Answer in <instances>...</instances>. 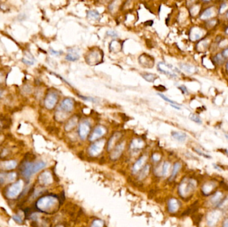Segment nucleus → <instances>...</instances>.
I'll return each instance as SVG.
<instances>
[{
  "label": "nucleus",
  "instance_id": "52",
  "mask_svg": "<svg viewBox=\"0 0 228 227\" xmlns=\"http://www.w3.org/2000/svg\"><path fill=\"white\" fill-rule=\"evenodd\" d=\"M3 79H4V75L2 73L0 72V84L3 82Z\"/></svg>",
  "mask_w": 228,
  "mask_h": 227
},
{
  "label": "nucleus",
  "instance_id": "22",
  "mask_svg": "<svg viewBox=\"0 0 228 227\" xmlns=\"http://www.w3.org/2000/svg\"><path fill=\"white\" fill-rule=\"evenodd\" d=\"M120 137H121L120 133H115V134H113V135L111 137V138L109 139V140L108 141V144H107V150H108V151H111V150L113 148L115 143L117 142V141L120 138Z\"/></svg>",
  "mask_w": 228,
  "mask_h": 227
},
{
  "label": "nucleus",
  "instance_id": "55",
  "mask_svg": "<svg viewBox=\"0 0 228 227\" xmlns=\"http://www.w3.org/2000/svg\"><path fill=\"white\" fill-rule=\"evenodd\" d=\"M225 67H226V70L227 71V72H228V61L227 62L226 65H225Z\"/></svg>",
  "mask_w": 228,
  "mask_h": 227
},
{
  "label": "nucleus",
  "instance_id": "47",
  "mask_svg": "<svg viewBox=\"0 0 228 227\" xmlns=\"http://www.w3.org/2000/svg\"><path fill=\"white\" fill-rule=\"evenodd\" d=\"M221 227H228V216L224 218L221 223Z\"/></svg>",
  "mask_w": 228,
  "mask_h": 227
},
{
  "label": "nucleus",
  "instance_id": "51",
  "mask_svg": "<svg viewBox=\"0 0 228 227\" xmlns=\"http://www.w3.org/2000/svg\"><path fill=\"white\" fill-rule=\"evenodd\" d=\"M222 55L224 57H228V48L223 50L222 53Z\"/></svg>",
  "mask_w": 228,
  "mask_h": 227
},
{
  "label": "nucleus",
  "instance_id": "10",
  "mask_svg": "<svg viewBox=\"0 0 228 227\" xmlns=\"http://www.w3.org/2000/svg\"><path fill=\"white\" fill-rule=\"evenodd\" d=\"M58 101V95L55 91H50L47 94L44 99V105L46 109L51 110L55 107Z\"/></svg>",
  "mask_w": 228,
  "mask_h": 227
},
{
  "label": "nucleus",
  "instance_id": "4",
  "mask_svg": "<svg viewBox=\"0 0 228 227\" xmlns=\"http://www.w3.org/2000/svg\"><path fill=\"white\" fill-rule=\"evenodd\" d=\"M223 213L221 210L213 209L206 215V224L208 227H216L220 221Z\"/></svg>",
  "mask_w": 228,
  "mask_h": 227
},
{
  "label": "nucleus",
  "instance_id": "33",
  "mask_svg": "<svg viewBox=\"0 0 228 227\" xmlns=\"http://www.w3.org/2000/svg\"><path fill=\"white\" fill-rule=\"evenodd\" d=\"M142 77L145 80L148 81V82H154V81L158 78V76L156 75L155 74H152V73L142 74Z\"/></svg>",
  "mask_w": 228,
  "mask_h": 227
},
{
  "label": "nucleus",
  "instance_id": "32",
  "mask_svg": "<svg viewBox=\"0 0 228 227\" xmlns=\"http://www.w3.org/2000/svg\"><path fill=\"white\" fill-rule=\"evenodd\" d=\"M87 17L91 20H99L100 18V15L99 13L96 10H90L88 11L87 13Z\"/></svg>",
  "mask_w": 228,
  "mask_h": 227
},
{
  "label": "nucleus",
  "instance_id": "9",
  "mask_svg": "<svg viewBox=\"0 0 228 227\" xmlns=\"http://www.w3.org/2000/svg\"><path fill=\"white\" fill-rule=\"evenodd\" d=\"M216 182L214 180H209L201 185V193L204 196H210L216 191Z\"/></svg>",
  "mask_w": 228,
  "mask_h": 227
},
{
  "label": "nucleus",
  "instance_id": "40",
  "mask_svg": "<svg viewBox=\"0 0 228 227\" xmlns=\"http://www.w3.org/2000/svg\"><path fill=\"white\" fill-rule=\"evenodd\" d=\"M158 95L160 96L161 98H162L163 100H165V101L169 103H170L171 105H178L177 103H176L175 101H173L169 99V98H167L166 96H165L164 95H163L162 93H158Z\"/></svg>",
  "mask_w": 228,
  "mask_h": 227
},
{
  "label": "nucleus",
  "instance_id": "44",
  "mask_svg": "<svg viewBox=\"0 0 228 227\" xmlns=\"http://www.w3.org/2000/svg\"><path fill=\"white\" fill-rule=\"evenodd\" d=\"M50 52H51V55H55V56H59V55L62 54V51H55V50H53V49H50Z\"/></svg>",
  "mask_w": 228,
  "mask_h": 227
},
{
  "label": "nucleus",
  "instance_id": "38",
  "mask_svg": "<svg viewBox=\"0 0 228 227\" xmlns=\"http://www.w3.org/2000/svg\"><path fill=\"white\" fill-rule=\"evenodd\" d=\"M190 119L191 120V121H194L195 123H196L197 124H199V125H201L202 123V121L200 117L198 116V115H195V114H191L190 115Z\"/></svg>",
  "mask_w": 228,
  "mask_h": 227
},
{
  "label": "nucleus",
  "instance_id": "13",
  "mask_svg": "<svg viewBox=\"0 0 228 227\" xmlns=\"http://www.w3.org/2000/svg\"><path fill=\"white\" fill-rule=\"evenodd\" d=\"M90 129H91V126L90 123L87 121H83L79 124L78 127V134L79 137L82 140H84L86 139L88 134L89 133Z\"/></svg>",
  "mask_w": 228,
  "mask_h": 227
},
{
  "label": "nucleus",
  "instance_id": "57",
  "mask_svg": "<svg viewBox=\"0 0 228 227\" xmlns=\"http://www.w3.org/2000/svg\"><path fill=\"white\" fill-rule=\"evenodd\" d=\"M226 31V33H228V27H227V28L226 31Z\"/></svg>",
  "mask_w": 228,
  "mask_h": 227
},
{
  "label": "nucleus",
  "instance_id": "2",
  "mask_svg": "<svg viewBox=\"0 0 228 227\" xmlns=\"http://www.w3.org/2000/svg\"><path fill=\"white\" fill-rule=\"evenodd\" d=\"M197 188V181L191 178H185L180 183L178 193L182 198H187L193 193Z\"/></svg>",
  "mask_w": 228,
  "mask_h": 227
},
{
  "label": "nucleus",
  "instance_id": "15",
  "mask_svg": "<svg viewBox=\"0 0 228 227\" xmlns=\"http://www.w3.org/2000/svg\"><path fill=\"white\" fill-rule=\"evenodd\" d=\"M53 178L51 176V174L48 171H45V172L41 173L40 176L38 177V181L40 185L47 186L50 185L52 183Z\"/></svg>",
  "mask_w": 228,
  "mask_h": 227
},
{
  "label": "nucleus",
  "instance_id": "46",
  "mask_svg": "<svg viewBox=\"0 0 228 227\" xmlns=\"http://www.w3.org/2000/svg\"><path fill=\"white\" fill-rule=\"evenodd\" d=\"M152 159L154 160V162H158L159 160L160 159V155H159V154H157V153H155L154 155H152Z\"/></svg>",
  "mask_w": 228,
  "mask_h": 227
},
{
  "label": "nucleus",
  "instance_id": "6",
  "mask_svg": "<svg viewBox=\"0 0 228 227\" xmlns=\"http://www.w3.org/2000/svg\"><path fill=\"white\" fill-rule=\"evenodd\" d=\"M104 55L102 51L99 49H94L88 53L86 56V62L91 65H98L102 61Z\"/></svg>",
  "mask_w": 228,
  "mask_h": 227
},
{
  "label": "nucleus",
  "instance_id": "39",
  "mask_svg": "<svg viewBox=\"0 0 228 227\" xmlns=\"http://www.w3.org/2000/svg\"><path fill=\"white\" fill-rule=\"evenodd\" d=\"M7 174L5 173H0V185L7 183Z\"/></svg>",
  "mask_w": 228,
  "mask_h": 227
},
{
  "label": "nucleus",
  "instance_id": "17",
  "mask_svg": "<svg viewBox=\"0 0 228 227\" xmlns=\"http://www.w3.org/2000/svg\"><path fill=\"white\" fill-rule=\"evenodd\" d=\"M125 148V143L124 142H122L119 143V145H117V146L115 147V149L113 151L112 153L111 154L110 158L111 160H116L119 158L121 155L123 153L124 150Z\"/></svg>",
  "mask_w": 228,
  "mask_h": 227
},
{
  "label": "nucleus",
  "instance_id": "60",
  "mask_svg": "<svg viewBox=\"0 0 228 227\" xmlns=\"http://www.w3.org/2000/svg\"><path fill=\"white\" fill-rule=\"evenodd\" d=\"M1 121H0V127H1Z\"/></svg>",
  "mask_w": 228,
  "mask_h": 227
},
{
  "label": "nucleus",
  "instance_id": "56",
  "mask_svg": "<svg viewBox=\"0 0 228 227\" xmlns=\"http://www.w3.org/2000/svg\"><path fill=\"white\" fill-rule=\"evenodd\" d=\"M225 138H226V139H227V140L228 141V133H227V134H225Z\"/></svg>",
  "mask_w": 228,
  "mask_h": 227
},
{
  "label": "nucleus",
  "instance_id": "18",
  "mask_svg": "<svg viewBox=\"0 0 228 227\" xmlns=\"http://www.w3.org/2000/svg\"><path fill=\"white\" fill-rule=\"evenodd\" d=\"M180 209V203L177 199L171 198L167 203V210L170 213H175Z\"/></svg>",
  "mask_w": 228,
  "mask_h": 227
},
{
  "label": "nucleus",
  "instance_id": "25",
  "mask_svg": "<svg viewBox=\"0 0 228 227\" xmlns=\"http://www.w3.org/2000/svg\"><path fill=\"white\" fill-rule=\"evenodd\" d=\"M181 168H182V164L180 162H176L174 163L170 177H169V181H173L175 179L180 171Z\"/></svg>",
  "mask_w": 228,
  "mask_h": 227
},
{
  "label": "nucleus",
  "instance_id": "20",
  "mask_svg": "<svg viewBox=\"0 0 228 227\" xmlns=\"http://www.w3.org/2000/svg\"><path fill=\"white\" fill-rule=\"evenodd\" d=\"M145 159L146 158L145 156H143V157L139 158V159L135 162V163L133 164L132 168V172L133 174H135V173H137L139 170H140L141 168L143 167L144 162L145 161Z\"/></svg>",
  "mask_w": 228,
  "mask_h": 227
},
{
  "label": "nucleus",
  "instance_id": "27",
  "mask_svg": "<svg viewBox=\"0 0 228 227\" xmlns=\"http://www.w3.org/2000/svg\"><path fill=\"white\" fill-rule=\"evenodd\" d=\"M171 135L175 140L178 141L179 142H184L187 139L186 134L182 132L173 131L171 133Z\"/></svg>",
  "mask_w": 228,
  "mask_h": 227
},
{
  "label": "nucleus",
  "instance_id": "19",
  "mask_svg": "<svg viewBox=\"0 0 228 227\" xmlns=\"http://www.w3.org/2000/svg\"><path fill=\"white\" fill-rule=\"evenodd\" d=\"M17 165H18V162L16 160H8L4 162H1L0 163L1 169L7 171L13 170V169H16Z\"/></svg>",
  "mask_w": 228,
  "mask_h": 227
},
{
  "label": "nucleus",
  "instance_id": "48",
  "mask_svg": "<svg viewBox=\"0 0 228 227\" xmlns=\"http://www.w3.org/2000/svg\"><path fill=\"white\" fill-rule=\"evenodd\" d=\"M79 97H80V98H81V99H82L88 101H94V98L90 97H84V96H83V95H79Z\"/></svg>",
  "mask_w": 228,
  "mask_h": 227
},
{
  "label": "nucleus",
  "instance_id": "28",
  "mask_svg": "<svg viewBox=\"0 0 228 227\" xmlns=\"http://www.w3.org/2000/svg\"><path fill=\"white\" fill-rule=\"evenodd\" d=\"M180 67L181 69L188 73H194L197 71L196 67H195L193 65H188V64H181Z\"/></svg>",
  "mask_w": 228,
  "mask_h": 227
},
{
  "label": "nucleus",
  "instance_id": "24",
  "mask_svg": "<svg viewBox=\"0 0 228 227\" xmlns=\"http://www.w3.org/2000/svg\"><path fill=\"white\" fill-rule=\"evenodd\" d=\"M144 146L143 141L140 139H135L132 141L130 144V149L133 151L140 149Z\"/></svg>",
  "mask_w": 228,
  "mask_h": 227
},
{
  "label": "nucleus",
  "instance_id": "45",
  "mask_svg": "<svg viewBox=\"0 0 228 227\" xmlns=\"http://www.w3.org/2000/svg\"><path fill=\"white\" fill-rule=\"evenodd\" d=\"M195 151H196V153H198L199 155L202 156V157H205V158H211V157H210V155H206V154L203 153H202V152H201V151H199V150H198V149H195Z\"/></svg>",
  "mask_w": 228,
  "mask_h": 227
},
{
  "label": "nucleus",
  "instance_id": "5",
  "mask_svg": "<svg viewBox=\"0 0 228 227\" xmlns=\"http://www.w3.org/2000/svg\"><path fill=\"white\" fill-rule=\"evenodd\" d=\"M158 69L160 72L171 77L172 78L177 77V73H180V71L174 66L170 64L163 63V62H160L158 64Z\"/></svg>",
  "mask_w": 228,
  "mask_h": 227
},
{
  "label": "nucleus",
  "instance_id": "43",
  "mask_svg": "<svg viewBox=\"0 0 228 227\" xmlns=\"http://www.w3.org/2000/svg\"><path fill=\"white\" fill-rule=\"evenodd\" d=\"M107 35L111 36V37H116L118 36V34H117V32H115V31H112V30H109V31H107Z\"/></svg>",
  "mask_w": 228,
  "mask_h": 227
},
{
  "label": "nucleus",
  "instance_id": "34",
  "mask_svg": "<svg viewBox=\"0 0 228 227\" xmlns=\"http://www.w3.org/2000/svg\"><path fill=\"white\" fill-rule=\"evenodd\" d=\"M149 171V165H146L142 170H141L140 174L139 175V179H143L148 175Z\"/></svg>",
  "mask_w": 228,
  "mask_h": 227
},
{
  "label": "nucleus",
  "instance_id": "50",
  "mask_svg": "<svg viewBox=\"0 0 228 227\" xmlns=\"http://www.w3.org/2000/svg\"><path fill=\"white\" fill-rule=\"evenodd\" d=\"M226 7H227V5H226V4H222V5H221V7H220V10H219V12L220 13H222L223 12H224V11L225 10V9H226Z\"/></svg>",
  "mask_w": 228,
  "mask_h": 227
},
{
  "label": "nucleus",
  "instance_id": "59",
  "mask_svg": "<svg viewBox=\"0 0 228 227\" xmlns=\"http://www.w3.org/2000/svg\"><path fill=\"white\" fill-rule=\"evenodd\" d=\"M226 151V153H227V155H228V151H227V150H226V151Z\"/></svg>",
  "mask_w": 228,
  "mask_h": 227
},
{
  "label": "nucleus",
  "instance_id": "7",
  "mask_svg": "<svg viewBox=\"0 0 228 227\" xmlns=\"http://www.w3.org/2000/svg\"><path fill=\"white\" fill-rule=\"evenodd\" d=\"M33 162L26 161L23 162L20 167V173L21 176L27 183H29L30 178L33 175Z\"/></svg>",
  "mask_w": 228,
  "mask_h": 227
},
{
  "label": "nucleus",
  "instance_id": "42",
  "mask_svg": "<svg viewBox=\"0 0 228 227\" xmlns=\"http://www.w3.org/2000/svg\"><path fill=\"white\" fill-rule=\"evenodd\" d=\"M22 61L25 64H27V65H33V63H34V59H25L23 58L22 59Z\"/></svg>",
  "mask_w": 228,
  "mask_h": 227
},
{
  "label": "nucleus",
  "instance_id": "41",
  "mask_svg": "<svg viewBox=\"0 0 228 227\" xmlns=\"http://www.w3.org/2000/svg\"><path fill=\"white\" fill-rule=\"evenodd\" d=\"M12 218H13V220H14L15 222H17V223H18V224H23V219H22V218H21V217L20 215H14L12 217Z\"/></svg>",
  "mask_w": 228,
  "mask_h": 227
},
{
  "label": "nucleus",
  "instance_id": "61",
  "mask_svg": "<svg viewBox=\"0 0 228 227\" xmlns=\"http://www.w3.org/2000/svg\"><path fill=\"white\" fill-rule=\"evenodd\" d=\"M227 17L228 18V12H227Z\"/></svg>",
  "mask_w": 228,
  "mask_h": 227
},
{
  "label": "nucleus",
  "instance_id": "37",
  "mask_svg": "<svg viewBox=\"0 0 228 227\" xmlns=\"http://www.w3.org/2000/svg\"><path fill=\"white\" fill-rule=\"evenodd\" d=\"M104 225V222L102 220L96 219L92 222L91 225L90 227H103Z\"/></svg>",
  "mask_w": 228,
  "mask_h": 227
},
{
  "label": "nucleus",
  "instance_id": "36",
  "mask_svg": "<svg viewBox=\"0 0 228 227\" xmlns=\"http://www.w3.org/2000/svg\"><path fill=\"white\" fill-rule=\"evenodd\" d=\"M17 178V174L16 173L12 172V173H8L7 174V183H12L16 181V179Z\"/></svg>",
  "mask_w": 228,
  "mask_h": 227
},
{
  "label": "nucleus",
  "instance_id": "23",
  "mask_svg": "<svg viewBox=\"0 0 228 227\" xmlns=\"http://www.w3.org/2000/svg\"><path fill=\"white\" fill-rule=\"evenodd\" d=\"M77 122H78V118L77 116H74L72 118L69 119V121L67 122L66 125L65 126V129L67 131H70L73 129L77 125Z\"/></svg>",
  "mask_w": 228,
  "mask_h": 227
},
{
  "label": "nucleus",
  "instance_id": "29",
  "mask_svg": "<svg viewBox=\"0 0 228 227\" xmlns=\"http://www.w3.org/2000/svg\"><path fill=\"white\" fill-rule=\"evenodd\" d=\"M214 9L213 7H208L207 9L203 11L201 16V19L202 20H207V19L210 18L212 17V15L214 14Z\"/></svg>",
  "mask_w": 228,
  "mask_h": 227
},
{
  "label": "nucleus",
  "instance_id": "8",
  "mask_svg": "<svg viewBox=\"0 0 228 227\" xmlns=\"http://www.w3.org/2000/svg\"><path fill=\"white\" fill-rule=\"evenodd\" d=\"M74 108V101L73 99L70 97L65 98L62 101L61 104L57 109V112L64 115L65 113H69L72 112Z\"/></svg>",
  "mask_w": 228,
  "mask_h": 227
},
{
  "label": "nucleus",
  "instance_id": "12",
  "mask_svg": "<svg viewBox=\"0 0 228 227\" xmlns=\"http://www.w3.org/2000/svg\"><path fill=\"white\" fill-rule=\"evenodd\" d=\"M223 198H224V194H223L222 191H221V190H216L210 196L208 203L213 208H218Z\"/></svg>",
  "mask_w": 228,
  "mask_h": 227
},
{
  "label": "nucleus",
  "instance_id": "3",
  "mask_svg": "<svg viewBox=\"0 0 228 227\" xmlns=\"http://www.w3.org/2000/svg\"><path fill=\"white\" fill-rule=\"evenodd\" d=\"M23 190L22 180H18L16 183L11 184L5 190V196L9 199H14L21 194Z\"/></svg>",
  "mask_w": 228,
  "mask_h": 227
},
{
  "label": "nucleus",
  "instance_id": "26",
  "mask_svg": "<svg viewBox=\"0 0 228 227\" xmlns=\"http://www.w3.org/2000/svg\"><path fill=\"white\" fill-rule=\"evenodd\" d=\"M79 58V55L74 50H70V51L66 56V59L69 61H76Z\"/></svg>",
  "mask_w": 228,
  "mask_h": 227
},
{
  "label": "nucleus",
  "instance_id": "16",
  "mask_svg": "<svg viewBox=\"0 0 228 227\" xmlns=\"http://www.w3.org/2000/svg\"><path fill=\"white\" fill-rule=\"evenodd\" d=\"M139 62L140 65L147 68H151L154 65V59L147 54L141 55L139 58Z\"/></svg>",
  "mask_w": 228,
  "mask_h": 227
},
{
  "label": "nucleus",
  "instance_id": "54",
  "mask_svg": "<svg viewBox=\"0 0 228 227\" xmlns=\"http://www.w3.org/2000/svg\"><path fill=\"white\" fill-rule=\"evenodd\" d=\"M3 94V91L2 89H0V98L2 97Z\"/></svg>",
  "mask_w": 228,
  "mask_h": 227
},
{
  "label": "nucleus",
  "instance_id": "49",
  "mask_svg": "<svg viewBox=\"0 0 228 227\" xmlns=\"http://www.w3.org/2000/svg\"><path fill=\"white\" fill-rule=\"evenodd\" d=\"M179 89L181 90V91H182V93L184 94H188V91L187 88L184 85H182V86H180L179 87Z\"/></svg>",
  "mask_w": 228,
  "mask_h": 227
},
{
  "label": "nucleus",
  "instance_id": "53",
  "mask_svg": "<svg viewBox=\"0 0 228 227\" xmlns=\"http://www.w3.org/2000/svg\"><path fill=\"white\" fill-rule=\"evenodd\" d=\"M213 166H214V169H216V170H218V171H221V169L220 168V167L218 166V165H217V164H213Z\"/></svg>",
  "mask_w": 228,
  "mask_h": 227
},
{
  "label": "nucleus",
  "instance_id": "58",
  "mask_svg": "<svg viewBox=\"0 0 228 227\" xmlns=\"http://www.w3.org/2000/svg\"><path fill=\"white\" fill-rule=\"evenodd\" d=\"M57 227H63V226H61V225H59V226H57Z\"/></svg>",
  "mask_w": 228,
  "mask_h": 227
},
{
  "label": "nucleus",
  "instance_id": "1",
  "mask_svg": "<svg viewBox=\"0 0 228 227\" xmlns=\"http://www.w3.org/2000/svg\"><path fill=\"white\" fill-rule=\"evenodd\" d=\"M59 204V198L57 196L48 194L42 196L36 201L35 207L38 211L45 213H49L55 210Z\"/></svg>",
  "mask_w": 228,
  "mask_h": 227
},
{
  "label": "nucleus",
  "instance_id": "14",
  "mask_svg": "<svg viewBox=\"0 0 228 227\" xmlns=\"http://www.w3.org/2000/svg\"><path fill=\"white\" fill-rule=\"evenodd\" d=\"M106 133V128L103 126H98L94 128L93 132L89 136L90 141H95L97 139H100L104 136Z\"/></svg>",
  "mask_w": 228,
  "mask_h": 227
},
{
  "label": "nucleus",
  "instance_id": "30",
  "mask_svg": "<svg viewBox=\"0 0 228 227\" xmlns=\"http://www.w3.org/2000/svg\"><path fill=\"white\" fill-rule=\"evenodd\" d=\"M46 163L44 161H42V160H40V161H38L35 163H34L33 165V174H35L36 173H38L39 171L42 170L44 168L46 167Z\"/></svg>",
  "mask_w": 228,
  "mask_h": 227
},
{
  "label": "nucleus",
  "instance_id": "31",
  "mask_svg": "<svg viewBox=\"0 0 228 227\" xmlns=\"http://www.w3.org/2000/svg\"><path fill=\"white\" fill-rule=\"evenodd\" d=\"M170 167H171V164L169 162H167V161L165 162L163 164V165L162 167V169H161V171H160L161 175H162V176H163V177L167 176V174H168V173H169Z\"/></svg>",
  "mask_w": 228,
  "mask_h": 227
},
{
  "label": "nucleus",
  "instance_id": "35",
  "mask_svg": "<svg viewBox=\"0 0 228 227\" xmlns=\"http://www.w3.org/2000/svg\"><path fill=\"white\" fill-rule=\"evenodd\" d=\"M214 61L215 63L218 64V65H221L223 63V62L224 61V57L222 55L219 53V54L216 55V56L214 57Z\"/></svg>",
  "mask_w": 228,
  "mask_h": 227
},
{
  "label": "nucleus",
  "instance_id": "11",
  "mask_svg": "<svg viewBox=\"0 0 228 227\" xmlns=\"http://www.w3.org/2000/svg\"><path fill=\"white\" fill-rule=\"evenodd\" d=\"M105 140H100L92 144L89 148V153L91 157H96L102 153L105 145Z\"/></svg>",
  "mask_w": 228,
  "mask_h": 227
},
{
  "label": "nucleus",
  "instance_id": "21",
  "mask_svg": "<svg viewBox=\"0 0 228 227\" xmlns=\"http://www.w3.org/2000/svg\"><path fill=\"white\" fill-rule=\"evenodd\" d=\"M203 35V32L199 27H193L190 32L191 39L193 41L199 39Z\"/></svg>",
  "mask_w": 228,
  "mask_h": 227
}]
</instances>
